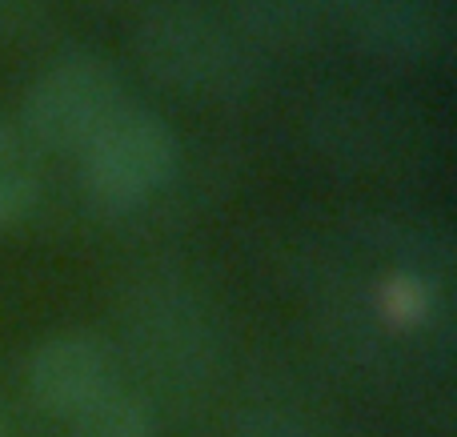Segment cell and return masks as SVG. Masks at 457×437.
Returning <instances> with one entry per match:
<instances>
[{
  "label": "cell",
  "mask_w": 457,
  "mask_h": 437,
  "mask_svg": "<svg viewBox=\"0 0 457 437\" xmlns=\"http://www.w3.org/2000/svg\"><path fill=\"white\" fill-rule=\"evenodd\" d=\"M133 48L149 80L193 104H233L257 80V45L205 0H153Z\"/></svg>",
  "instance_id": "obj_1"
},
{
  "label": "cell",
  "mask_w": 457,
  "mask_h": 437,
  "mask_svg": "<svg viewBox=\"0 0 457 437\" xmlns=\"http://www.w3.org/2000/svg\"><path fill=\"white\" fill-rule=\"evenodd\" d=\"M125 358L145 382L137 390L157 401H193L209 385L217 366V329L205 301L181 281H153L129 297Z\"/></svg>",
  "instance_id": "obj_2"
},
{
  "label": "cell",
  "mask_w": 457,
  "mask_h": 437,
  "mask_svg": "<svg viewBox=\"0 0 457 437\" xmlns=\"http://www.w3.org/2000/svg\"><path fill=\"white\" fill-rule=\"evenodd\" d=\"M177 133L161 112L120 104L77 153L80 185L109 213H125L165 189L177 169Z\"/></svg>",
  "instance_id": "obj_3"
},
{
  "label": "cell",
  "mask_w": 457,
  "mask_h": 437,
  "mask_svg": "<svg viewBox=\"0 0 457 437\" xmlns=\"http://www.w3.org/2000/svg\"><path fill=\"white\" fill-rule=\"evenodd\" d=\"M129 104L125 80L104 56L64 53L40 69L21 101V136L56 153H80L88 136Z\"/></svg>",
  "instance_id": "obj_4"
},
{
  "label": "cell",
  "mask_w": 457,
  "mask_h": 437,
  "mask_svg": "<svg viewBox=\"0 0 457 437\" xmlns=\"http://www.w3.org/2000/svg\"><path fill=\"white\" fill-rule=\"evenodd\" d=\"M357 53L381 64H426L450 48V0H337L333 24Z\"/></svg>",
  "instance_id": "obj_5"
},
{
  "label": "cell",
  "mask_w": 457,
  "mask_h": 437,
  "mask_svg": "<svg viewBox=\"0 0 457 437\" xmlns=\"http://www.w3.org/2000/svg\"><path fill=\"white\" fill-rule=\"evenodd\" d=\"M29 393L45 414L53 417H77L88 401H96L104 390L120 382L117 377V350L104 337L88 329H69L53 334L32 350L29 369H24Z\"/></svg>",
  "instance_id": "obj_6"
},
{
  "label": "cell",
  "mask_w": 457,
  "mask_h": 437,
  "mask_svg": "<svg viewBox=\"0 0 457 437\" xmlns=\"http://www.w3.org/2000/svg\"><path fill=\"white\" fill-rule=\"evenodd\" d=\"M221 4H225L228 21L253 45L297 48L329 29L337 0H221Z\"/></svg>",
  "instance_id": "obj_7"
},
{
  "label": "cell",
  "mask_w": 457,
  "mask_h": 437,
  "mask_svg": "<svg viewBox=\"0 0 457 437\" xmlns=\"http://www.w3.org/2000/svg\"><path fill=\"white\" fill-rule=\"evenodd\" d=\"M72 437H153L157 409L129 385H112L96 401H88L77 417H69Z\"/></svg>",
  "instance_id": "obj_8"
},
{
  "label": "cell",
  "mask_w": 457,
  "mask_h": 437,
  "mask_svg": "<svg viewBox=\"0 0 457 437\" xmlns=\"http://www.w3.org/2000/svg\"><path fill=\"white\" fill-rule=\"evenodd\" d=\"M37 205V173H32L29 149L21 128L0 120V229L16 225Z\"/></svg>",
  "instance_id": "obj_9"
},
{
  "label": "cell",
  "mask_w": 457,
  "mask_h": 437,
  "mask_svg": "<svg viewBox=\"0 0 457 437\" xmlns=\"http://www.w3.org/2000/svg\"><path fill=\"white\" fill-rule=\"evenodd\" d=\"M45 29V0H0V40H29Z\"/></svg>",
  "instance_id": "obj_10"
},
{
  "label": "cell",
  "mask_w": 457,
  "mask_h": 437,
  "mask_svg": "<svg viewBox=\"0 0 457 437\" xmlns=\"http://www.w3.org/2000/svg\"><path fill=\"white\" fill-rule=\"evenodd\" d=\"M0 437H4V417H0Z\"/></svg>",
  "instance_id": "obj_11"
}]
</instances>
